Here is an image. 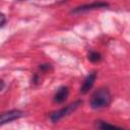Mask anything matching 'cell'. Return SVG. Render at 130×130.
Segmentation results:
<instances>
[{
  "mask_svg": "<svg viewBox=\"0 0 130 130\" xmlns=\"http://www.w3.org/2000/svg\"><path fill=\"white\" fill-rule=\"evenodd\" d=\"M112 102V95L107 87H102L93 92L89 105L93 110H100L108 107Z\"/></svg>",
  "mask_w": 130,
  "mask_h": 130,
  "instance_id": "obj_1",
  "label": "cell"
},
{
  "mask_svg": "<svg viewBox=\"0 0 130 130\" xmlns=\"http://www.w3.org/2000/svg\"><path fill=\"white\" fill-rule=\"evenodd\" d=\"M81 104H82V101H76V102H74V103H72V104H70V105H68V106H66V107H64V108H62V109H60V110H58V111L52 113V114L50 115L51 121H52L53 123L58 122V121L61 120L62 118L66 117V116H68L69 114H71L72 112H74Z\"/></svg>",
  "mask_w": 130,
  "mask_h": 130,
  "instance_id": "obj_2",
  "label": "cell"
},
{
  "mask_svg": "<svg viewBox=\"0 0 130 130\" xmlns=\"http://www.w3.org/2000/svg\"><path fill=\"white\" fill-rule=\"evenodd\" d=\"M24 115V113L20 110H10V111H7V112H4L2 114H0V126L6 124V123H9V122H12L14 120H17L19 118H21L22 116Z\"/></svg>",
  "mask_w": 130,
  "mask_h": 130,
  "instance_id": "obj_3",
  "label": "cell"
},
{
  "mask_svg": "<svg viewBox=\"0 0 130 130\" xmlns=\"http://www.w3.org/2000/svg\"><path fill=\"white\" fill-rule=\"evenodd\" d=\"M95 79H96V72L95 71L90 72L85 77V79H84V81H83V83H82V85L80 87V92L81 93H86L92 87V85L94 84Z\"/></svg>",
  "mask_w": 130,
  "mask_h": 130,
  "instance_id": "obj_4",
  "label": "cell"
},
{
  "mask_svg": "<svg viewBox=\"0 0 130 130\" xmlns=\"http://www.w3.org/2000/svg\"><path fill=\"white\" fill-rule=\"evenodd\" d=\"M108 3L106 2H93L90 4H85L79 7H76L74 10H72V13H77V12H83V11H87V10H92V9H96V8H104L107 7Z\"/></svg>",
  "mask_w": 130,
  "mask_h": 130,
  "instance_id": "obj_5",
  "label": "cell"
},
{
  "mask_svg": "<svg viewBox=\"0 0 130 130\" xmlns=\"http://www.w3.org/2000/svg\"><path fill=\"white\" fill-rule=\"evenodd\" d=\"M69 94V89L67 86H60L57 91L55 92L54 94V98H53V101L54 103H57V104H62L63 102L66 101L67 96Z\"/></svg>",
  "mask_w": 130,
  "mask_h": 130,
  "instance_id": "obj_6",
  "label": "cell"
},
{
  "mask_svg": "<svg viewBox=\"0 0 130 130\" xmlns=\"http://www.w3.org/2000/svg\"><path fill=\"white\" fill-rule=\"evenodd\" d=\"M95 127L99 128V129H103V130H108V129H121V127H118V126L109 124L108 122L101 121V120H99V121L95 122Z\"/></svg>",
  "mask_w": 130,
  "mask_h": 130,
  "instance_id": "obj_7",
  "label": "cell"
},
{
  "mask_svg": "<svg viewBox=\"0 0 130 130\" xmlns=\"http://www.w3.org/2000/svg\"><path fill=\"white\" fill-rule=\"evenodd\" d=\"M88 59H89L91 62H98V61H100V60L102 59V57H101V55H100L99 53H96V52H90L89 55H88Z\"/></svg>",
  "mask_w": 130,
  "mask_h": 130,
  "instance_id": "obj_8",
  "label": "cell"
},
{
  "mask_svg": "<svg viewBox=\"0 0 130 130\" xmlns=\"http://www.w3.org/2000/svg\"><path fill=\"white\" fill-rule=\"evenodd\" d=\"M5 22H6V16L2 12H0V27H2L5 24Z\"/></svg>",
  "mask_w": 130,
  "mask_h": 130,
  "instance_id": "obj_9",
  "label": "cell"
},
{
  "mask_svg": "<svg viewBox=\"0 0 130 130\" xmlns=\"http://www.w3.org/2000/svg\"><path fill=\"white\" fill-rule=\"evenodd\" d=\"M4 86H5V83H4V81L0 79V91H1V90L4 88Z\"/></svg>",
  "mask_w": 130,
  "mask_h": 130,
  "instance_id": "obj_10",
  "label": "cell"
}]
</instances>
